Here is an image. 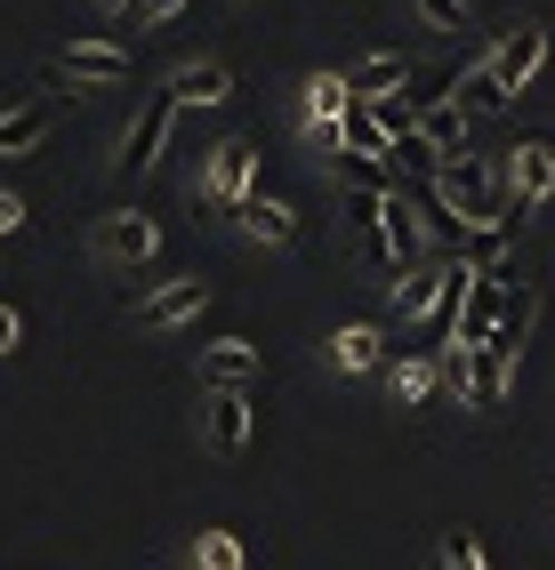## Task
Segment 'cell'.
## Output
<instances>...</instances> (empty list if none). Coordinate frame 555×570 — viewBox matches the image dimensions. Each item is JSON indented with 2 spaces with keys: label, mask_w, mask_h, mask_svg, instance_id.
<instances>
[{
  "label": "cell",
  "mask_w": 555,
  "mask_h": 570,
  "mask_svg": "<svg viewBox=\"0 0 555 570\" xmlns=\"http://www.w3.org/2000/svg\"><path fill=\"white\" fill-rule=\"evenodd\" d=\"M435 570H491V554H484V539H475L467 522H451L435 539Z\"/></svg>",
  "instance_id": "cell-19"
},
{
  "label": "cell",
  "mask_w": 555,
  "mask_h": 570,
  "mask_svg": "<svg viewBox=\"0 0 555 570\" xmlns=\"http://www.w3.org/2000/svg\"><path fill=\"white\" fill-rule=\"evenodd\" d=\"M169 97H177V105H226V97H234V72L217 65V57H194V65L169 72Z\"/></svg>",
  "instance_id": "cell-14"
},
{
  "label": "cell",
  "mask_w": 555,
  "mask_h": 570,
  "mask_svg": "<svg viewBox=\"0 0 555 570\" xmlns=\"http://www.w3.org/2000/svg\"><path fill=\"white\" fill-rule=\"evenodd\" d=\"M177 112H185V105H177L169 89H162V97H145V105H137V121H129L121 145H114V169H154V161H162V145H169V129H177Z\"/></svg>",
  "instance_id": "cell-1"
},
{
  "label": "cell",
  "mask_w": 555,
  "mask_h": 570,
  "mask_svg": "<svg viewBox=\"0 0 555 570\" xmlns=\"http://www.w3.org/2000/svg\"><path fill=\"white\" fill-rule=\"evenodd\" d=\"M411 9H419L435 32H459V24H467V0H411Z\"/></svg>",
  "instance_id": "cell-21"
},
{
  "label": "cell",
  "mask_w": 555,
  "mask_h": 570,
  "mask_svg": "<svg viewBox=\"0 0 555 570\" xmlns=\"http://www.w3.org/2000/svg\"><path fill=\"white\" fill-rule=\"evenodd\" d=\"M17 234H25V202L0 194V242H17Z\"/></svg>",
  "instance_id": "cell-24"
},
{
  "label": "cell",
  "mask_w": 555,
  "mask_h": 570,
  "mask_svg": "<svg viewBox=\"0 0 555 570\" xmlns=\"http://www.w3.org/2000/svg\"><path fill=\"white\" fill-rule=\"evenodd\" d=\"M435 386H442V354H395L387 362V402L395 410H427Z\"/></svg>",
  "instance_id": "cell-12"
},
{
  "label": "cell",
  "mask_w": 555,
  "mask_h": 570,
  "mask_svg": "<svg viewBox=\"0 0 555 570\" xmlns=\"http://www.w3.org/2000/svg\"><path fill=\"white\" fill-rule=\"evenodd\" d=\"M250 426H257V402H250V394H210L202 442L217 450V459H242V450H250Z\"/></svg>",
  "instance_id": "cell-6"
},
{
  "label": "cell",
  "mask_w": 555,
  "mask_h": 570,
  "mask_svg": "<svg viewBox=\"0 0 555 570\" xmlns=\"http://www.w3.org/2000/svg\"><path fill=\"white\" fill-rule=\"evenodd\" d=\"M49 129H57V105H49V97H25V105H9V112H0V161L41 154V145H49Z\"/></svg>",
  "instance_id": "cell-9"
},
{
  "label": "cell",
  "mask_w": 555,
  "mask_h": 570,
  "mask_svg": "<svg viewBox=\"0 0 555 570\" xmlns=\"http://www.w3.org/2000/svg\"><path fill=\"white\" fill-rule=\"evenodd\" d=\"M507 185H515L524 209L555 202V137H524V145H515V154H507Z\"/></svg>",
  "instance_id": "cell-7"
},
{
  "label": "cell",
  "mask_w": 555,
  "mask_h": 570,
  "mask_svg": "<svg viewBox=\"0 0 555 570\" xmlns=\"http://www.w3.org/2000/svg\"><path fill=\"white\" fill-rule=\"evenodd\" d=\"M57 72H72V81H129V72H137V49L114 41V32H89V41H72V49L57 57Z\"/></svg>",
  "instance_id": "cell-4"
},
{
  "label": "cell",
  "mask_w": 555,
  "mask_h": 570,
  "mask_svg": "<svg viewBox=\"0 0 555 570\" xmlns=\"http://www.w3.org/2000/svg\"><path fill=\"white\" fill-rule=\"evenodd\" d=\"M435 297H442V265H411V274L395 282V314L411 322V314H435Z\"/></svg>",
  "instance_id": "cell-18"
},
{
  "label": "cell",
  "mask_w": 555,
  "mask_h": 570,
  "mask_svg": "<svg viewBox=\"0 0 555 570\" xmlns=\"http://www.w3.org/2000/svg\"><path fill=\"white\" fill-rule=\"evenodd\" d=\"M154 249H162V225L145 209H105L97 217V257L105 265H154Z\"/></svg>",
  "instance_id": "cell-3"
},
{
  "label": "cell",
  "mask_w": 555,
  "mask_h": 570,
  "mask_svg": "<svg viewBox=\"0 0 555 570\" xmlns=\"http://www.w3.org/2000/svg\"><path fill=\"white\" fill-rule=\"evenodd\" d=\"M250 554H242V539H234V530H202V539H194V570H242Z\"/></svg>",
  "instance_id": "cell-20"
},
{
  "label": "cell",
  "mask_w": 555,
  "mask_h": 570,
  "mask_svg": "<svg viewBox=\"0 0 555 570\" xmlns=\"http://www.w3.org/2000/svg\"><path fill=\"white\" fill-rule=\"evenodd\" d=\"M539 65H547V24H539V17H515V24L499 32V49H491V72H499L507 89H524Z\"/></svg>",
  "instance_id": "cell-5"
},
{
  "label": "cell",
  "mask_w": 555,
  "mask_h": 570,
  "mask_svg": "<svg viewBox=\"0 0 555 570\" xmlns=\"http://www.w3.org/2000/svg\"><path fill=\"white\" fill-rule=\"evenodd\" d=\"M347 81H354V97H395L402 81H411V57H387V49H379V57H362Z\"/></svg>",
  "instance_id": "cell-17"
},
{
  "label": "cell",
  "mask_w": 555,
  "mask_h": 570,
  "mask_svg": "<svg viewBox=\"0 0 555 570\" xmlns=\"http://www.w3.org/2000/svg\"><path fill=\"white\" fill-rule=\"evenodd\" d=\"M250 194H257V154H250L242 137H226V145L202 161V202H210V209H242Z\"/></svg>",
  "instance_id": "cell-2"
},
{
  "label": "cell",
  "mask_w": 555,
  "mask_h": 570,
  "mask_svg": "<svg viewBox=\"0 0 555 570\" xmlns=\"http://www.w3.org/2000/svg\"><path fill=\"white\" fill-rule=\"evenodd\" d=\"M177 9H185V0H137V17H129V24H137V32H145V24H169Z\"/></svg>",
  "instance_id": "cell-23"
},
{
  "label": "cell",
  "mask_w": 555,
  "mask_h": 570,
  "mask_svg": "<svg viewBox=\"0 0 555 570\" xmlns=\"http://www.w3.org/2000/svg\"><path fill=\"white\" fill-rule=\"evenodd\" d=\"M202 386L210 394H250L257 386V346H250V337H217V346H202Z\"/></svg>",
  "instance_id": "cell-10"
},
{
  "label": "cell",
  "mask_w": 555,
  "mask_h": 570,
  "mask_svg": "<svg viewBox=\"0 0 555 570\" xmlns=\"http://www.w3.org/2000/svg\"><path fill=\"white\" fill-rule=\"evenodd\" d=\"M330 362H339V370H387V330L379 322H347L339 337H330Z\"/></svg>",
  "instance_id": "cell-16"
},
{
  "label": "cell",
  "mask_w": 555,
  "mask_h": 570,
  "mask_svg": "<svg viewBox=\"0 0 555 570\" xmlns=\"http://www.w3.org/2000/svg\"><path fill=\"white\" fill-rule=\"evenodd\" d=\"M234 217H242V234H250L257 249H290V242H299V209H290L282 194H266V185H257Z\"/></svg>",
  "instance_id": "cell-11"
},
{
  "label": "cell",
  "mask_w": 555,
  "mask_h": 570,
  "mask_svg": "<svg viewBox=\"0 0 555 570\" xmlns=\"http://www.w3.org/2000/svg\"><path fill=\"white\" fill-rule=\"evenodd\" d=\"M354 105H362V97H354L347 72H314V81H306V121H314V137L330 145V154H339V129H347Z\"/></svg>",
  "instance_id": "cell-8"
},
{
  "label": "cell",
  "mask_w": 555,
  "mask_h": 570,
  "mask_svg": "<svg viewBox=\"0 0 555 570\" xmlns=\"http://www.w3.org/2000/svg\"><path fill=\"white\" fill-rule=\"evenodd\" d=\"M17 346H25V314H17V306H0V362H9Z\"/></svg>",
  "instance_id": "cell-22"
},
{
  "label": "cell",
  "mask_w": 555,
  "mask_h": 570,
  "mask_svg": "<svg viewBox=\"0 0 555 570\" xmlns=\"http://www.w3.org/2000/svg\"><path fill=\"white\" fill-rule=\"evenodd\" d=\"M202 306H210V282H202V274H185V282H169V289L145 297L137 322H145V330H177V322H194Z\"/></svg>",
  "instance_id": "cell-13"
},
{
  "label": "cell",
  "mask_w": 555,
  "mask_h": 570,
  "mask_svg": "<svg viewBox=\"0 0 555 570\" xmlns=\"http://www.w3.org/2000/svg\"><path fill=\"white\" fill-rule=\"evenodd\" d=\"M507 97H515V89L491 72V57H484V65H467V72H459V89H451V105L467 112V121H491V112H507Z\"/></svg>",
  "instance_id": "cell-15"
}]
</instances>
